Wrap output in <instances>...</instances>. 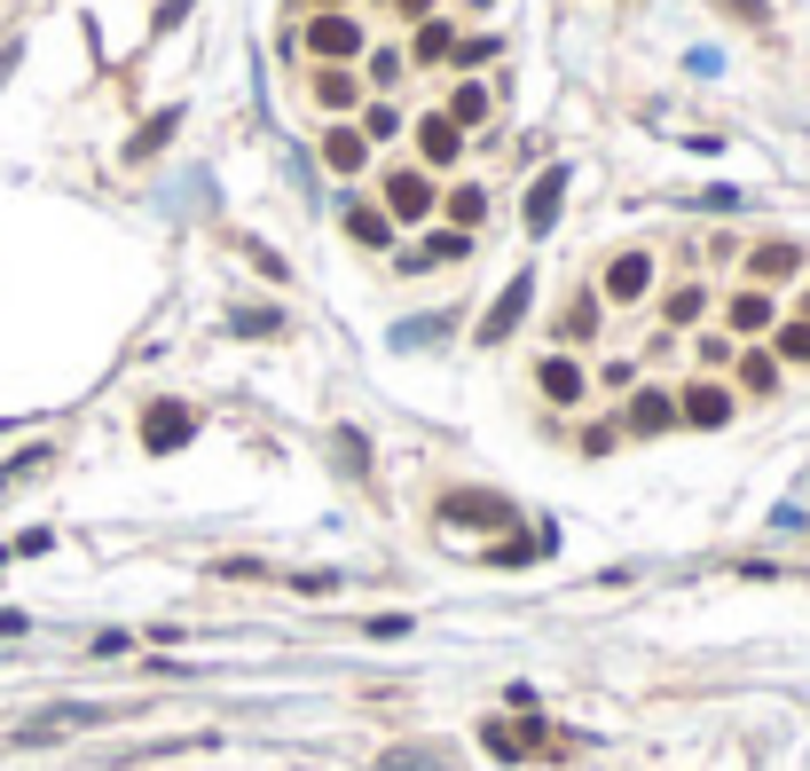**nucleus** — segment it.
I'll list each match as a JSON object with an SVG mask.
<instances>
[{
  "label": "nucleus",
  "mask_w": 810,
  "mask_h": 771,
  "mask_svg": "<svg viewBox=\"0 0 810 771\" xmlns=\"http://www.w3.org/2000/svg\"><path fill=\"white\" fill-rule=\"evenodd\" d=\"M308 48H315L323 63H339V72H347V63L370 55V32H362L347 9H323V16H308Z\"/></svg>",
  "instance_id": "f257e3e1"
},
{
  "label": "nucleus",
  "mask_w": 810,
  "mask_h": 771,
  "mask_svg": "<svg viewBox=\"0 0 810 771\" xmlns=\"http://www.w3.org/2000/svg\"><path fill=\"white\" fill-rule=\"evenodd\" d=\"M87 724H111L103 700H63V709H40L32 724H16V741L40 748V741H63V732H87Z\"/></svg>",
  "instance_id": "f03ea898"
},
{
  "label": "nucleus",
  "mask_w": 810,
  "mask_h": 771,
  "mask_svg": "<svg viewBox=\"0 0 810 771\" xmlns=\"http://www.w3.org/2000/svg\"><path fill=\"white\" fill-rule=\"evenodd\" d=\"M386 221H433L441 213V197H433V182L418 174V165H401V174L386 182V206H378Z\"/></svg>",
  "instance_id": "7ed1b4c3"
},
{
  "label": "nucleus",
  "mask_w": 810,
  "mask_h": 771,
  "mask_svg": "<svg viewBox=\"0 0 810 771\" xmlns=\"http://www.w3.org/2000/svg\"><path fill=\"white\" fill-rule=\"evenodd\" d=\"M189 433H197V410H189V401H150V410H142V449H189Z\"/></svg>",
  "instance_id": "20e7f679"
},
{
  "label": "nucleus",
  "mask_w": 810,
  "mask_h": 771,
  "mask_svg": "<svg viewBox=\"0 0 810 771\" xmlns=\"http://www.w3.org/2000/svg\"><path fill=\"white\" fill-rule=\"evenodd\" d=\"M527 299H535V276L520 268V276L496 291V308L481 315V347H503V339H512V331H520V315H527Z\"/></svg>",
  "instance_id": "39448f33"
},
{
  "label": "nucleus",
  "mask_w": 810,
  "mask_h": 771,
  "mask_svg": "<svg viewBox=\"0 0 810 771\" xmlns=\"http://www.w3.org/2000/svg\"><path fill=\"white\" fill-rule=\"evenodd\" d=\"M606 299H614V308H630V299H646L653 291V252H614L606 260Z\"/></svg>",
  "instance_id": "423d86ee"
},
{
  "label": "nucleus",
  "mask_w": 810,
  "mask_h": 771,
  "mask_svg": "<svg viewBox=\"0 0 810 771\" xmlns=\"http://www.w3.org/2000/svg\"><path fill=\"white\" fill-rule=\"evenodd\" d=\"M559 206H566V165H544V182L527 189V237H544L559 221Z\"/></svg>",
  "instance_id": "0eeeda50"
},
{
  "label": "nucleus",
  "mask_w": 810,
  "mask_h": 771,
  "mask_svg": "<svg viewBox=\"0 0 810 771\" xmlns=\"http://www.w3.org/2000/svg\"><path fill=\"white\" fill-rule=\"evenodd\" d=\"M441 520H449V527H464V520L503 527V520H512V505H503V496H472V488H457V496H441Z\"/></svg>",
  "instance_id": "6e6552de"
},
{
  "label": "nucleus",
  "mask_w": 810,
  "mask_h": 771,
  "mask_svg": "<svg viewBox=\"0 0 810 771\" xmlns=\"http://www.w3.org/2000/svg\"><path fill=\"white\" fill-rule=\"evenodd\" d=\"M174 126H182V103H165L158 119H142V126L126 134V158H134V165H142V158H158L165 142H174Z\"/></svg>",
  "instance_id": "1a4fd4ad"
},
{
  "label": "nucleus",
  "mask_w": 810,
  "mask_h": 771,
  "mask_svg": "<svg viewBox=\"0 0 810 771\" xmlns=\"http://www.w3.org/2000/svg\"><path fill=\"white\" fill-rule=\"evenodd\" d=\"M323 165H331V174H362V165H370L362 126H331V134H323Z\"/></svg>",
  "instance_id": "9d476101"
},
{
  "label": "nucleus",
  "mask_w": 810,
  "mask_h": 771,
  "mask_svg": "<svg viewBox=\"0 0 810 771\" xmlns=\"http://www.w3.org/2000/svg\"><path fill=\"white\" fill-rule=\"evenodd\" d=\"M362 95H370V87H362L354 72H339V63H323V72H315V103H323V111H339V119H347Z\"/></svg>",
  "instance_id": "9b49d317"
},
{
  "label": "nucleus",
  "mask_w": 810,
  "mask_h": 771,
  "mask_svg": "<svg viewBox=\"0 0 810 771\" xmlns=\"http://www.w3.org/2000/svg\"><path fill=\"white\" fill-rule=\"evenodd\" d=\"M535 378H544V394L559 401V410H575V401H583V362H566V355H544V371H535Z\"/></svg>",
  "instance_id": "f8f14e48"
},
{
  "label": "nucleus",
  "mask_w": 810,
  "mask_h": 771,
  "mask_svg": "<svg viewBox=\"0 0 810 771\" xmlns=\"http://www.w3.org/2000/svg\"><path fill=\"white\" fill-rule=\"evenodd\" d=\"M677 410H685L693 425H724V418H732V386L700 378V386H685V401H677Z\"/></svg>",
  "instance_id": "ddd939ff"
},
{
  "label": "nucleus",
  "mask_w": 810,
  "mask_h": 771,
  "mask_svg": "<svg viewBox=\"0 0 810 771\" xmlns=\"http://www.w3.org/2000/svg\"><path fill=\"white\" fill-rule=\"evenodd\" d=\"M441 119H449L457 134H464V126H481V119H488V87H481V79H457V87H449V111H441Z\"/></svg>",
  "instance_id": "4468645a"
},
{
  "label": "nucleus",
  "mask_w": 810,
  "mask_h": 771,
  "mask_svg": "<svg viewBox=\"0 0 810 771\" xmlns=\"http://www.w3.org/2000/svg\"><path fill=\"white\" fill-rule=\"evenodd\" d=\"M418 150H425L433 165H457V150H464V134H457L449 119H418Z\"/></svg>",
  "instance_id": "2eb2a0df"
},
{
  "label": "nucleus",
  "mask_w": 810,
  "mask_h": 771,
  "mask_svg": "<svg viewBox=\"0 0 810 771\" xmlns=\"http://www.w3.org/2000/svg\"><path fill=\"white\" fill-rule=\"evenodd\" d=\"M347 237L370 245V252H386V245H394V221H386L378 206H347Z\"/></svg>",
  "instance_id": "dca6fc26"
},
{
  "label": "nucleus",
  "mask_w": 810,
  "mask_h": 771,
  "mask_svg": "<svg viewBox=\"0 0 810 771\" xmlns=\"http://www.w3.org/2000/svg\"><path fill=\"white\" fill-rule=\"evenodd\" d=\"M669 418H677V401H669L661 386H646V394H637V401H630V433H661Z\"/></svg>",
  "instance_id": "f3484780"
},
{
  "label": "nucleus",
  "mask_w": 810,
  "mask_h": 771,
  "mask_svg": "<svg viewBox=\"0 0 810 771\" xmlns=\"http://www.w3.org/2000/svg\"><path fill=\"white\" fill-rule=\"evenodd\" d=\"M795 268H802L795 245H756V252H748V276H795Z\"/></svg>",
  "instance_id": "a211bd4d"
},
{
  "label": "nucleus",
  "mask_w": 810,
  "mask_h": 771,
  "mask_svg": "<svg viewBox=\"0 0 810 771\" xmlns=\"http://www.w3.org/2000/svg\"><path fill=\"white\" fill-rule=\"evenodd\" d=\"M228 331L236 339H267V331H284V315L276 308H228Z\"/></svg>",
  "instance_id": "6ab92c4d"
},
{
  "label": "nucleus",
  "mask_w": 810,
  "mask_h": 771,
  "mask_svg": "<svg viewBox=\"0 0 810 771\" xmlns=\"http://www.w3.org/2000/svg\"><path fill=\"white\" fill-rule=\"evenodd\" d=\"M449 221H457V237H464V228H481L488 221V189H457L449 197Z\"/></svg>",
  "instance_id": "aec40b11"
},
{
  "label": "nucleus",
  "mask_w": 810,
  "mask_h": 771,
  "mask_svg": "<svg viewBox=\"0 0 810 771\" xmlns=\"http://www.w3.org/2000/svg\"><path fill=\"white\" fill-rule=\"evenodd\" d=\"M551 544H559V535L544 527V535H520V544H503V551H488V559H496V567H527V559H544Z\"/></svg>",
  "instance_id": "412c9836"
},
{
  "label": "nucleus",
  "mask_w": 810,
  "mask_h": 771,
  "mask_svg": "<svg viewBox=\"0 0 810 771\" xmlns=\"http://www.w3.org/2000/svg\"><path fill=\"white\" fill-rule=\"evenodd\" d=\"M441 55H449V24H433V16H425V24H418V40H410V63H441Z\"/></svg>",
  "instance_id": "4be33fe9"
},
{
  "label": "nucleus",
  "mask_w": 810,
  "mask_h": 771,
  "mask_svg": "<svg viewBox=\"0 0 810 771\" xmlns=\"http://www.w3.org/2000/svg\"><path fill=\"white\" fill-rule=\"evenodd\" d=\"M763 323H771V299L763 291H739L732 299V331H763Z\"/></svg>",
  "instance_id": "5701e85b"
},
{
  "label": "nucleus",
  "mask_w": 810,
  "mask_h": 771,
  "mask_svg": "<svg viewBox=\"0 0 810 771\" xmlns=\"http://www.w3.org/2000/svg\"><path fill=\"white\" fill-rule=\"evenodd\" d=\"M386 771H449V756H441V748H394Z\"/></svg>",
  "instance_id": "b1692460"
},
{
  "label": "nucleus",
  "mask_w": 810,
  "mask_h": 771,
  "mask_svg": "<svg viewBox=\"0 0 810 771\" xmlns=\"http://www.w3.org/2000/svg\"><path fill=\"white\" fill-rule=\"evenodd\" d=\"M780 362H810V323H780V339H771Z\"/></svg>",
  "instance_id": "393cba45"
},
{
  "label": "nucleus",
  "mask_w": 810,
  "mask_h": 771,
  "mask_svg": "<svg viewBox=\"0 0 810 771\" xmlns=\"http://www.w3.org/2000/svg\"><path fill=\"white\" fill-rule=\"evenodd\" d=\"M693 206H700V213H739L748 197H739L732 182H708V189H693Z\"/></svg>",
  "instance_id": "a878e982"
},
{
  "label": "nucleus",
  "mask_w": 810,
  "mask_h": 771,
  "mask_svg": "<svg viewBox=\"0 0 810 771\" xmlns=\"http://www.w3.org/2000/svg\"><path fill=\"white\" fill-rule=\"evenodd\" d=\"M457 252H464V237L449 228V237H425L418 252H401V260H410V268H433V260H457Z\"/></svg>",
  "instance_id": "bb28decb"
},
{
  "label": "nucleus",
  "mask_w": 810,
  "mask_h": 771,
  "mask_svg": "<svg viewBox=\"0 0 810 771\" xmlns=\"http://www.w3.org/2000/svg\"><path fill=\"white\" fill-rule=\"evenodd\" d=\"M481 741H488V756H503V763H520V756H527L512 724H481Z\"/></svg>",
  "instance_id": "cd10ccee"
},
{
  "label": "nucleus",
  "mask_w": 810,
  "mask_h": 771,
  "mask_svg": "<svg viewBox=\"0 0 810 771\" xmlns=\"http://www.w3.org/2000/svg\"><path fill=\"white\" fill-rule=\"evenodd\" d=\"M700 308H708V291H700V284H677V291H669V323H693Z\"/></svg>",
  "instance_id": "c85d7f7f"
},
{
  "label": "nucleus",
  "mask_w": 810,
  "mask_h": 771,
  "mask_svg": "<svg viewBox=\"0 0 810 771\" xmlns=\"http://www.w3.org/2000/svg\"><path fill=\"white\" fill-rule=\"evenodd\" d=\"M441 339V315H418V323H394V347H425Z\"/></svg>",
  "instance_id": "c756f323"
},
{
  "label": "nucleus",
  "mask_w": 810,
  "mask_h": 771,
  "mask_svg": "<svg viewBox=\"0 0 810 771\" xmlns=\"http://www.w3.org/2000/svg\"><path fill=\"white\" fill-rule=\"evenodd\" d=\"M331 449H339V464H354V473L370 464V442H362V433H339V442H331Z\"/></svg>",
  "instance_id": "7c9ffc66"
},
{
  "label": "nucleus",
  "mask_w": 810,
  "mask_h": 771,
  "mask_svg": "<svg viewBox=\"0 0 810 771\" xmlns=\"http://www.w3.org/2000/svg\"><path fill=\"white\" fill-rule=\"evenodd\" d=\"M449 55H457V63H488L496 40H488V32H481V40H449Z\"/></svg>",
  "instance_id": "2f4dec72"
},
{
  "label": "nucleus",
  "mask_w": 810,
  "mask_h": 771,
  "mask_svg": "<svg viewBox=\"0 0 810 771\" xmlns=\"http://www.w3.org/2000/svg\"><path fill=\"white\" fill-rule=\"evenodd\" d=\"M739 378H748L756 394H771V378H780V371H771V362H763V355H748V362H739Z\"/></svg>",
  "instance_id": "473e14b6"
},
{
  "label": "nucleus",
  "mask_w": 810,
  "mask_h": 771,
  "mask_svg": "<svg viewBox=\"0 0 810 771\" xmlns=\"http://www.w3.org/2000/svg\"><path fill=\"white\" fill-rule=\"evenodd\" d=\"M245 252H252V268H260V276H276V284H284V260H276V252H267L260 237H245Z\"/></svg>",
  "instance_id": "72a5a7b5"
},
{
  "label": "nucleus",
  "mask_w": 810,
  "mask_h": 771,
  "mask_svg": "<svg viewBox=\"0 0 810 771\" xmlns=\"http://www.w3.org/2000/svg\"><path fill=\"white\" fill-rule=\"evenodd\" d=\"M724 9H732V16H748V24H771V9H763V0H724Z\"/></svg>",
  "instance_id": "f704fd0d"
},
{
  "label": "nucleus",
  "mask_w": 810,
  "mask_h": 771,
  "mask_svg": "<svg viewBox=\"0 0 810 771\" xmlns=\"http://www.w3.org/2000/svg\"><path fill=\"white\" fill-rule=\"evenodd\" d=\"M16 72V40H0V79H9Z\"/></svg>",
  "instance_id": "c9c22d12"
}]
</instances>
